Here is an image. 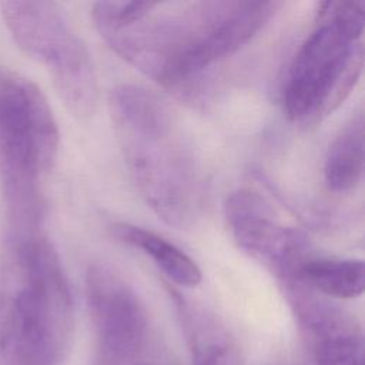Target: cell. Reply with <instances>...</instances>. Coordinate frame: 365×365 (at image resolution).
I'll use <instances>...</instances> for the list:
<instances>
[{"mask_svg":"<svg viewBox=\"0 0 365 365\" xmlns=\"http://www.w3.org/2000/svg\"><path fill=\"white\" fill-rule=\"evenodd\" d=\"M364 278L362 259L308 257L292 279L322 297L352 299L364 292Z\"/></svg>","mask_w":365,"mask_h":365,"instance_id":"8fae6325","label":"cell"},{"mask_svg":"<svg viewBox=\"0 0 365 365\" xmlns=\"http://www.w3.org/2000/svg\"><path fill=\"white\" fill-rule=\"evenodd\" d=\"M113 235L150 257L170 281L181 287H195L201 282V269L181 248L164 237L130 222L111 225Z\"/></svg>","mask_w":365,"mask_h":365,"instance_id":"9c48e42d","label":"cell"},{"mask_svg":"<svg viewBox=\"0 0 365 365\" xmlns=\"http://www.w3.org/2000/svg\"><path fill=\"white\" fill-rule=\"evenodd\" d=\"M279 7V1L153 3L144 16L101 37L145 76L177 88L234 56Z\"/></svg>","mask_w":365,"mask_h":365,"instance_id":"6da1fadb","label":"cell"},{"mask_svg":"<svg viewBox=\"0 0 365 365\" xmlns=\"http://www.w3.org/2000/svg\"><path fill=\"white\" fill-rule=\"evenodd\" d=\"M87 304L104 365H124L141 349L147 311L125 278L107 264H93L86 274Z\"/></svg>","mask_w":365,"mask_h":365,"instance_id":"52a82bcc","label":"cell"},{"mask_svg":"<svg viewBox=\"0 0 365 365\" xmlns=\"http://www.w3.org/2000/svg\"><path fill=\"white\" fill-rule=\"evenodd\" d=\"M225 220L237 245L281 282L295 278L309 257L305 235L282 222L258 192L240 190L231 194Z\"/></svg>","mask_w":365,"mask_h":365,"instance_id":"ba28073f","label":"cell"},{"mask_svg":"<svg viewBox=\"0 0 365 365\" xmlns=\"http://www.w3.org/2000/svg\"><path fill=\"white\" fill-rule=\"evenodd\" d=\"M60 133L43 91L0 67V174L10 230H38L40 178L57 158Z\"/></svg>","mask_w":365,"mask_h":365,"instance_id":"5b68a950","label":"cell"},{"mask_svg":"<svg viewBox=\"0 0 365 365\" xmlns=\"http://www.w3.org/2000/svg\"><path fill=\"white\" fill-rule=\"evenodd\" d=\"M364 27L365 1L318 4L315 27L294 56L282 91L289 120L314 124L348 97L362 70Z\"/></svg>","mask_w":365,"mask_h":365,"instance_id":"277c9868","label":"cell"},{"mask_svg":"<svg viewBox=\"0 0 365 365\" xmlns=\"http://www.w3.org/2000/svg\"><path fill=\"white\" fill-rule=\"evenodd\" d=\"M3 20L29 57L43 63L64 106L80 120L91 117L98 103L93 57L54 1H1Z\"/></svg>","mask_w":365,"mask_h":365,"instance_id":"8992f818","label":"cell"},{"mask_svg":"<svg viewBox=\"0 0 365 365\" xmlns=\"http://www.w3.org/2000/svg\"><path fill=\"white\" fill-rule=\"evenodd\" d=\"M364 174V114L355 113L332 140L325 163L324 178L329 190H354Z\"/></svg>","mask_w":365,"mask_h":365,"instance_id":"30bf717a","label":"cell"},{"mask_svg":"<svg viewBox=\"0 0 365 365\" xmlns=\"http://www.w3.org/2000/svg\"><path fill=\"white\" fill-rule=\"evenodd\" d=\"M108 111L133 184L145 204L167 224L185 228L200 218L205 180L182 124L153 90L120 84Z\"/></svg>","mask_w":365,"mask_h":365,"instance_id":"7a4b0ae2","label":"cell"},{"mask_svg":"<svg viewBox=\"0 0 365 365\" xmlns=\"http://www.w3.org/2000/svg\"><path fill=\"white\" fill-rule=\"evenodd\" d=\"M195 365H242V356L227 339H214L195 348Z\"/></svg>","mask_w":365,"mask_h":365,"instance_id":"7c38bea8","label":"cell"},{"mask_svg":"<svg viewBox=\"0 0 365 365\" xmlns=\"http://www.w3.org/2000/svg\"><path fill=\"white\" fill-rule=\"evenodd\" d=\"M74 331L58 254L38 231L9 232L0 261V354L11 365H57Z\"/></svg>","mask_w":365,"mask_h":365,"instance_id":"3957f363","label":"cell"}]
</instances>
